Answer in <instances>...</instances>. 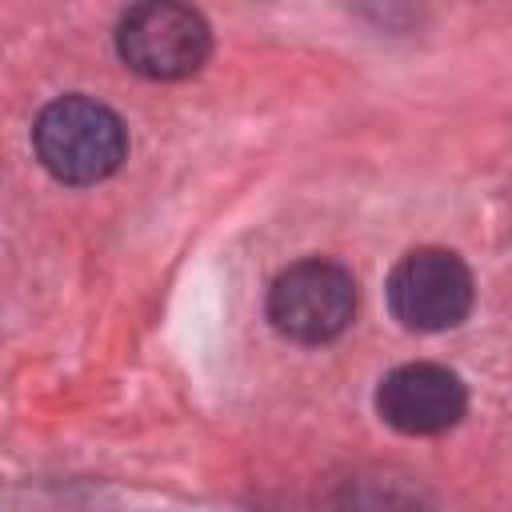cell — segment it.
I'll use <instances>...</instances> for the list:
<instances>
[{"label": "cell", "mask_w": 512, "mask_h": 512, "mask_svg": "<svg viewBox=\"0 0 512 512\" xmlns=\"http://www.w3.org/2000/svg\"><path fill=\"white\" fill-rule=\"evenodd\" d=\"M208 24L184 4H136L124 12L116 48L124 64L152 80L192 76L208 60Z\"/></svg>", "instance_id": "3957f363"}, {"label": "cell", "mask_w": 512, "mask_h": 512, "mask_svg": "<svg viewBox=\"0 0 512 512\" xmlns=\"http://www.w3.org/2000/svg\"><path fill=\"white\" fill-rule=\"evenodd\" d=\"M464 384L440 364H404L384 376L376 392L380 416L408 436H436L464 416Z\"/></svg>", "instance_id": "5b68a950"}, {"label": "cell", "mask_w": 512, "mask_h": 512, "mask_svg": "<svg viewBox=\"0 0 512 512\" xmlns=\"http://www.w3.org/2000/svg\"><path fill=\"white\" fill-rule=\"evenodd\" d=\"M32 140H36L40 164L64 184L104 180L108 172L120 168L124 148H128L120 116L108 104L88 100V96L52 100L40 112Z\"/></svg>", "instance_id": "6da1fadb"}, {"label": "cell", "mask_w": 512, "mask_h": 512, "mask_svg": "<svg viewBox=\"0 0 512 512\" xmlns=\"http://www.w3.org/2000/svg\"><path fill=\"white\" fill-rule=\"evenodd\" d=\"M356 312V284L332 260H300L272 280L268 316L300 344H324L348 328Z\"/></svg>", "instance_id": "7a4b0ae2"}, {"label": "cell", "mask_w": 512, "mask_h": 512, "mask_svg": "<svg viewBox=\"0 0 512 512\" xmlns=\"http://www.w3.org/2000/svg\"><path fill=\"white\" fill-rule=\"evenodd\" d=\"M388 304L404 328L440 332L468 316L472 276L456 252L416 248L388 276Z\"/></svg>", "instance_id": "277c9868"}]
</instances>
